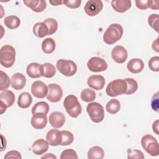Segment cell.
Returning a JSON list of instances; mask_svg holds the SVG:
<instances>
[{"mask_svg": "<svg viewBox=\"0 0 159 159\" xmlns=\"http://www.w3.org/2000/svg\"><path fill=\"white\" fill-rule=\"evenodd\" d=\"M78 155L76 152L73 149H66L63 150L60 155L61 159H65V158H76L77 159Z\"/></svg>", "mask_w": 159, "mask_h": 159, "instance_id": "cell-39", "label": "cell"}, {"mask_svg": "<svg viewBox=\"0 0 159 159\" xmlns=\"http://www.w3.org/2000/svg\"><path fill=\"white\" fill-rule=\"evenodd\" d=\"M16 60L15 48L10 45H5L0 50V63L5 68L11 67Z\"/></svg>", "mask_w": 159, "mask_h": 159, "instance_id": "cell-3", "label": "cell"}, {"mask_svg": "<svg viewBox=\"0 0 159 159\" xmlns=\"http://www.w3.org/2000/svg\"><path fill=\"white\" fill-rule=\"evenodd\" d=\"M61 132L62 135V140L60 145L66 146L71 144L74 140L73 134L68 130H61Z\"/></svg>", "mask_w": 159, "mask_h": 159, "instance_id": "cell-34", "label": "cell"}, {"mask_svg": "<svg viewBox=\"0 0 159 159\" xmlns=\"http://www.w3.org/2000/svg\"><path fill=\"white\" fill-rule=\"evenodd\" d=\"M50 3L53 6H58L63 4V1H50Z\"/></svg>", "mask_w": 159, "mask_h": 159, "instance_id": "cell-48", "label": "cell"}, {"mask_svg": "<svg viewBox=\"0 0 159 159\" xmlns=\"http://www.w3.org/2000/svg\"><path fill=\"white\" fill-rule=\"evenodd\" d=\"M104 157V152L99 146L92 147L88 152V158L89 159H102Z\"/></svg>", "mask_w": 159, "mask_h": 159, "instance_id": "cell-27", "label": "cell"}, {"mask_svg": "<svg viewBox=\"0 0 159 159\" xmlns=\"http://www.w3.org/2000/svg\"><path fill=\"white\" fill-rule=\"evenodd\" d=\"M31 93L35 98H43L48 93V86L42 81H35L31 86Z\"/></svg>", "mask_w": 159, "mask_h": 159, "instance_id": "cell-12", "label": "cell"}, {"mask_svg": "<svg viewBox=\"0 0 159 159\" xmlns=\"http://www.w3.org/2000/svg\"><path fill=\"white\" fill-rule=\"evenodd\" d=\"M127 51L123 46L116 45L111 52V57L113 60L117 63H123L127 60Z\"/></svg>", "mask_w": 159, "mask_h": 159, "instance_id": "cell-13", "label": "cell"}, {"mask_svg": "<svg viewBox=\"0 0 159 159\" xmlns=\"http://www.w3.org/2000/svg\"><path fill=\"white\" fill-rule=\"evenodd\" d=\"M42 76L50 78L53 77L56 73V68L54 65L50 63H45L41 65Z\"/></svg>", "mask_w": 159, "mask_h": 159, "instance_id": "cell-26", "label": "cell"}, {"mask_svg": "<svg viewBox=\"0 0 159 159\" xmlns=\"http://www.w3.org/2000/svg\"><path fill=\"white\" fill-rule=\"evenodd\" d=\"M55 49V42L52 38H46L42 43V50L46 54H50Z\"/></svg>", "mask_w": 159, "mask_h": 159, "instance_id": "cell-28", "label": "cell"}, {"mask_svg": "<svg viewBox=\"0 0 159 159\" xmlns=\"http://www.w3.org/2000/svg\"><path fill=\"white\" fill-rule=\"evenodd\" d=\"M151 106L154 111L158 112V92L155 93L152 97V99L151 101Z\"/></svg>", "mask_w": 159, "mask_h": 159, "instance_id": "cell-42", "label": "cell"}, {"mask_svg": "<svg viewBox=\"0 0 159 159\" xmlns=\"http://www.w3.org/2000/svg\"><path fill=\"white\" fill-rule=\"evenodd\" d=\"M127 83L125 80L117 79L110 82L106 89V94L111 97L125 94L127 90Z\"/></svg>", "mask_w": 159, "mask_h": 159, "instance_id": "cell-4", "label": "cell"}, {"mask_svg": "<svg viewBox=\"0 0 159 159\" xmlns=\"http://www.w3.org/2000/svg\"><path fill=\"white\" fill-rule=\"evenodd\" d=\"M135 5L137 8L141 10H145L148 8V0H137L135 1Z\"/></svg>", "mask_w": 159, "mask_h": 159, "instance_id": "cell-44", "label": "cell"}, {"mask_svg": "<svg viewBox=\"0 0 159 159\" xmlns=\"http://www.w3.org/2000/svg\"><path fill=\"white\" fill-rule=\"evenodd\" d=\"M49 111V106L45 101H40L34 104L32 107L31 112L32 115L37 113H43L47 114Z\"/></svg>", "mask_w": 159, "mask_h": 159, "instance_id": "cell-30", "label": "cell"}, {"mask_svg": "<svg viewBox=\"0 0 159 159\" xmlns=\"http://www.w3.org/2000/svg\"><path fill=\"white\" fill-rule=\"evenodd\" d=\"M63 106L70 116L76 118L81 113L82 108L76 96L73 94L67 96L63 101Z\"/></svg>", "mask_w": 159, "mask_h": 159, "instance_id": "cell-2", "label": "cell"}, {"mask_svg": "<svg viewBox=\"0 0 159 159\" xmlns=\"http://www.w3.org/2000/svg\"><path fill=\"white\" fill-rule=\"evenodd\" d=\"M46 139L48 144L51 146L59 145L62 140L61 132L57 129H51L48 131L46 135Z\"/></svg>", "mask_w": 159, "mask_h": 159, "instance_id": "cell-16", "label": "cell"}, {"mask_svg": "<svg viewBox=\"0 0 159 159\" xmlns=\"http://www.w3.org/2000/svg\"><path fill=\"white\" fill-rule=\"evenodd\" d=\"M87 66L91 71L101 72L107 68V64L104 59L98 57H93L88 60Z\"/></svg>", "mask_w": 159, "mask_h": 159, "instance_id": "cell-9", "label": "cell"}, {"mask_svg": "<svg viewBox=\"0 0 159 159\" xmlns=\"http://www.w3.org/2000/svg\"><path fill=\"white\" fill-rule=\"evenodd\" d=\"M142 148L151 156L156 157L159 154L158 142L157 139L150 134L145 135L141 139Z\"/></svg>", "mask_w": 159, "mask_h": 159, "instance_id": "cell-5", "label": "cell"}, {"mask_svg": "<svg viewBox=\"0 0 159 159\" xmlns=\"http://www.w3.org/2000/svg\"><path fill=\"white\" fill-rule=\"evenodd\" d=\"M124 33L123 27L119 24H112L106 30L103 40L107 45H112L119 41Z\"/></svg>", "mask_w": 159, "mask_h": 159, "instance_id": "cell-1", "label": "cell"}, {"mask_svg": "<svg viewBox=\"0 0 159 159\" xmlns=\"http://www.w3.org/2000/svg\"><path fill=\"white\" fill-rule=\"evenodd\" d=\"M30 123L32 126L35 129H42L45 128L47 124V114L43 113L33 114Z\"/></svg>", "mask_w": 159, "mask_h": 159, "instance_id": "cell-15", "label": "cell"}, {"mask_svg": "<svg viewBox=\"0 0 159 159\" xmlns=\"http://www.w3.org/2000/svg\"><path fill=\"white\" fill-rule=\"evenodd\" d=\"M0 78H1L0 90L1 91H5L10 86V83H11L10 78L8 76V75L2 70H1Z\"/></svg>", "mask_w": 159, "mask_h": 159, "instance_id": "cell-37", "label": "cell"}, {"mask_svg": "<svg viewBox=\"0 0 159 159\" xmlns=\"http://www.w3.org/2000/svg\"><path fill=\"white\" fill-rule=\"evenodd\" d=\"M103 7V3L101 0H89L84 7V12L89 16H94L99 14Z\"/></svg>", "mask_w": 159, "mask_h": 159, "instance_id": "cell-11", "label": "cell"}, {"mask_svg": "<svg viewBox=\"0 0 159 159\" xmlns=\"http://www.w3.org/2000/svg\"><path fill=\"white\" fill-rule=\"evenodd\" d=\"M4 23L9 29H15L19 27L20 24V19L16 16H9L5 17Z\"/></svg>", "mask_w": 159, "mask_h": 159, "instance_id": "cell-29", "label": "cell"}, {"mask_svg": "<svg viewBox=\"0 0 159 159\" xmlns=\"http://www.w3.org/2000/svg\"><path fill=\"white\" fill-rule=\"evenodd\" d=\"M120 109V102L116 99H112L107 102L106 106L107 112L111 114L117 113Z\"/></svg>", "mask_w": 159, "mask_h": 159, "instance_id": "cell-31", "label": "cell"}, {"mask_svg": "<svg viewBox=\"0 0 159 159\" xmlns=\"http://www.w3.org/2000/svg\"><path fill=\"white\" fill-rule=\"evenodd\" d=\"M127 83V90L125 93V94L130 95L135 93L138 89V84L137 82L133 78H127L124 79Z\"/></svg>", "mask_w": 159, "mask_h": 159, "instance_id": "cell-33", "label": "cell"}, {"mask_svg": "<svg viewBox=\"0 0 159 159\" xmlns=\"http://www.w3.org/2000/svg\"><path fill=\"white\" fill-rule=\"evenodd\" d=\"M33 33L36 37L43 38L48 35V29L43 22H37L33 27Z\"/></svg>", "mask_w": 159, "mask_h": 159, "instance_id": "cell-24", "label": "cell"}, {"mask_svg": "<svg viewBox=\"0 0 159 159\" xmlns=\"http://www.w3.org/2000/svg\"><path fill=\"white\" fill-rule=\"evenodd\" d=\"M42 158H57V157L52 153H47L45 155H43L41 157Z\"/></svg>", "mask_w": 159, "mask_h": 159, "instance_id": "cell-49", "label": "cell"}, {"mask_svg": "<svg viewBox=\"0 0 159 159\" xmlns=\"http://www.w3.org/2000/svg\"><path fill=\"white\" fill-rule=\"evenodd\" d=\"M48 93L47 99L52 102H57L60 101L63 96V89L60 85L56 83H51L48 86Z\"/></svg>", "mask_w": 159, "mask_h": 159, "instance_id": "cell-8", "label": "cell"}, {"mask_svg": "<svg viewBox=\"0 0 159 159\" xmlns=\"http://www.w3.org/2000/svg\"><path fill=\"white\" fill-rule=\"evenodd\" d=\"M48 143L43 139H37L32 145V152L37 155H40L45 153L48 149Z\"/></svg>", "mask_w": 159, "mask_h": 159, "instance_id": "cell-19", "label": "cell"}, {"mask_svg": "<svg viewBox=\"0 0 159 159\" xmlns=\"http://www.w3.org/2000/svg\"><path fill=\"white\" fill-rule=\"evenodd\" d=\"M88 85L95 90L102 89L105 84V79L102 75H92L90 76L87 80Z\"/></svg>", "mask_w": 159, "mask_h": 159, "instance_id": "cell-17", "label": "cell"}, {"mask_svg": "<svg viewBox=\"0 0 159 159\" xmlns=\"http://www.w3.org/2000/svg\"><path fill=\"white\" fill-rule=\"evenodd\" d=\"M50 124L55 129L61 127L65 122V115L59 111H55L52 112L49 116Z\"/></svg>", "mask_w": 159, "mask_h": 159, "instance_id": "cell-14", "label": "cell"}, {"mask_svg": "<svg viewBox=\"0 0 159 159\" xmlns=\"http://www.w3.org/2000/svg\"><path fill=\"white\" fill-rule=\"evenodd\" d=\"M158 38H157L155 41L152 43V48L157 52H159V47H158Z\"/></svg>", "mask_w": 159, "mask_h": 159, "instance_id": "cell-47", "label": "cell"}, {"mask_svg": "<svg viewBox=\"0 0 159 159\" xmlns=\"http://www.w3.org/2000/svg\"><path fill=\"white\" fill-rule=\"evenodd\" d=\"M11 86L16 90L22 89L26 84V78L25 76L20 73L14 74L11 78Z\"/></svg>", "mask_w": 159, "mask_h": 159, "instance_id": "cell-18", "label": "cell"}, {"mask_svg": "<svg viewBox=\"0 0 159 159\" xmlns=\"http://www.w3.org/2000/svg\"><path fill=\"white\" fill-rule=\"evenodd\" d=\"M1 99V114H2L7 107H9L14 104L15 101V95L11 91L5 90L0 94Z\"/></svg>", "mask_w": 159, "mask_h": 159, "instance_id": "cell-10", "label": "cell"}, {"mask_svg": "<svg viewBox=\"0 0 159 159\" xmlns=\"http://www.w3.org/2000/svg\"><path fill=\"white\" fill-rule=\"evenodd\" d=\"M28 76L32 78H37L42 76L41 65L38 63H31L26 68Z\"/></svg>", "mask_w": 159, "mask_h": 159, "instance_id": "cell-23", "label": "cell"}, {"mask_svg": "<svg viewBox=\"0 0 159 159\" xmlns=\"http://www.w3.org/2000/svg\"><path fill=\"white\" fill-rule=\"evenodd\" d=\"M56 66L59 72L66 76H72L77 71L76 64L70 60L60 59L57 61Z\"/></svg>", "mask_w": 159, "mask_h": 159, "instance_id": "cell-7", "label": "cell"}, {"mask_svg": "<svg viewBox=\"0 0 159 159\" xmlns=\"http://www.w3.org/2000/svg\"><path fill=\"white\" fill-rule=\"evenodd\" d=\"M111 6L116 12L123 13L130 8L131 1L130 0H113L111 1Z\"/></svg>", "mask_w": 159, "mask_h": 159, "instance_id": "cell-22", "label": "cell"}, {"mask_svg": "<svg viewBox=\"0 0 159 159\" xmlns=\"http://www.w3.org/2000/svg\"><path fill=\"white\" fill-rule=\"evenodd\" d=\"M80 97L82 101L86 102H90L95 99L96 93L93 89H91L89 88H86L81 91Z\"/></svg>", "mask_w": 159, "mask_h": 159, "instance_id": "cell-32", "label": "cell"}, {"mask_svg": "<svg viewBox=\"0 0 159 159\" xmlns=\"http://www.w3.org/2000/svg\"><path fill=\"white\" fill-rule=\"evenodd\" d=\"M6 158H22L20 153L16 150H12L8 152L4 156V159Z\"/></svg>", "mask_w": 159, "mask_h": 159, "instance_id": "cell-43", "label": "cell"}, {"mask_svg": "<svg viewBox=\"0 0 159 159\" xmlns=\"http://www.w3.org/2000/svg\"><path fill=\"white\" fill-rule=\"evenodd\" d=\"M148 67L150 70L153 71H159V57H153L151 58L148 61Z\"/></svg>", "mask_w": 159, "mask_h": 159, "instance_id": "cell-38", "label": "cell"}, {"mask_svg": "<svg viewBox=\"0 0 159 159\" xmlns=\"http://www.w3.org/2000/svg\"><path fill=\"white\" fill-rule=\"evenodd\" d=\"M128 152V155L127 158H141L143 159L144 158V155L143 153L138 150H131L129 149L127 150Z\"/></svg>", "mask_w": 159, "mask_h": 159, "instance_id": "cell-40", "label": "cell"}, {"mask_svg": "<svg viewBox=\"0 0 159 159\" xmlns=\"http://www.w3.org/2000/svg\"><path fill=\"white\" fill-rule=\"evenodd\" d=\"M127 68L132 73L137 74L143 70L144 63L140 58H132L127 63Z\"/></svg>", "mask_w": 159, "mask_h": 159, "instance_id": "cell-21", "label": "cell"}, {"mask_svg": "<svg viewBox=\"0 0 159 159\" xmlns=\"http://www.w3.org/2000/svg\"><path fill=\"white\" fill-rule=\"evenodd\" d=\"M23 2L35 12H43L47 7L46 2L43 0H24Z\"/></svg>", "mask_w": 159, "mask_h": 159, "instance_id": "cell-20", "label": "cell"}, {"mask_svg": "<svg viewBox=\"0 0 159 159\" xmlns=\"http://www.w3.org/2000/svg\"><path fill=\"white\" fill-rule=\"evenodd\" d=\"M149 25L157 33L159 32V16L157 14H151L148 19Z\"/></svg>", "mask_w": 159, "mask_h": 159, "instance_id": "cell-36", "label": "cell"}, {"mask_svg": "<svg viewBox=\"0 0 159 159\" xmlns=\"http://www.w3.org/2000/svg\"><path fill=\"white\" fill-rule=\"evenodd\" d=\"M158 2L157 1H152V0H148V8H150L152 9H158Z\"/></svg>", "mask_w": 159, "mask_h": 159, "instance_id": "cell-45", "label": "cell"}, {"mask_svg": "<svg viewBox=\"0 0 159 159\" xmlns=\"http://www.w3.org/2000/svg\"><path fill=\"white\" fill-rule=\"evenodd\" d=\"M48 29V35H52L56 32L58 29V22L53 18H48L43 20Z\"/></svg>", "mask_w": 159, "mask_h": 159, "instance_id": "cell-35", "label": "cell"}, {"mask_svg": "<svg viewBox=\"0 0 159 159\" xmlns=\"http://www.w3.org/2000/svg\"><path fill=\"white\" fill-rule=\"evenodd\" d=\"M32 102V96L27 92L22 93L18 98V106L22 109L28 108Z\"/></svg>", "mask_w": 159, "mask_h": 159, "instance_id": "cell-25", "label": "cell"}, {"mask_svg": "<svg viewBox=\"0 0 159 159\" xmlns=\"http://www.w3.org/2000/svg\"><path fill=\"white\" fill-rule=\"evenodd\" d=\"M158 122H159V120L157 119V120H156L154 122H153V125H152V129H153V132H155L157 135H158L159 134V132H158Z\"/></svg>", "mask_w": 159, "mask_h": 159, "instance_id": "cell-46", "label": "cell"}, {"mask_svg": "<svg viewBox=\"0 0 159 159\" xmlns=\"http://www.w3.org/2000/svg\"><path fill=\"white\" fill-rule=\"evenodd\" d=\"M81 2V0H69L63 1V4L69 8L76 9L80 6Z\"/></svg>", "mask_w": 159, "mask_h": 159, "instance_id": "cell-41", "label": "cell"}, {"mask_svg": "<svg viewBox=\"0 0 159 159\" xmlns=\"http://www.w3.org/2000/svg\"><path fill=\"white\" fill-rule=\"evenodd\" d=\"M86 111L91 120L95 123L101 122L104 119V107L101 104L97 102L89 103L86 107Z\"/></svg>", "mask_w": 159, "mask_h": 159, "instance_id": "cell-6", "label": "cell"}]
</instances>
